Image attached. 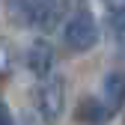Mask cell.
<instances>
[{"label":"cell","mask_w":125,"mask_h":125,"mask_svg":"<svg viewBox=\"0 0 125 125\" xmlns=\"http://www.w3.org/2000/svg\"><path fill=\"white\" fill-rule=\"evenodd\" d=\"M101 104L107 116L119 113L125 107V72H107L104 83H101Z\"/></svg>","instance_id":"obj_4"},{"label":"cell","mask_w":125,"mask_h":125,"mask_svg":"<svg viewBox=\"0 0 125 125\" xmlns=\"http://www.w3.org/2000/svg\"><path fill=\"white\" fill-rule=\"evenodd\" d=\"M36 3L39 0H9V18L15 24H33Z\"/></svg>","instance_id":"obj_6"},{"label":"cell","mask_w":125,"mask_h":125,"mask_svg":"<svg viewBox=\"0 0 125 125\" xmlns=\"http://www.w3.org/2000/svg\"><path fill=\"white\" fill-rule=\"evenodd\" d=\"M15 66V48L6 42V39H0V77H6Z\"/></svg>","instance_id":"obj_9"},{"label":"cell","mask_w":125,"mask_h":125,"mask_svg":"<svg viewBox=\"0 0 125 125\" xmlns=\"http://www.w3.org/2000/svg\"><path fill=\"white\" fill-rule=\"evenodd\" d=\"M62 42L69 51H89L98 42V21L89 9H77L62 24Z\"/></svg>","instance_id":"obj_1"},{"label":"cell","mask_w":125,"mask_h":125,"mask_svg":"<svg viewBox=\"0 0 125 125\" xmlns=\"http://www.w3.org/2000/svg\"><path fill=\"white\" fill-rule=\"evenodd\" d=\"M0 125H15V122H12V113H9V107H6L3 101H0Z\"/></svg>","instance_id":"obj_10"},{"label":"cell","mask_w":125,"mask_h":125,"mask_svg":"<svg viewBox=\"0 0 125 125\" xmlns=\"http://www.w3.org/2000/svg\"><path fill=\"white\" fill-rule=\"evenodd\" d=\"M104 24H107V30H110L116 39H125V3H113V6H107Z\"/></svg>","instance_id":"obj_7"},{"label":"cell","mask_w":125,"mask_h":125,"mask_svg":"<svg viewBox=\"0 0 125 125\" xmlns=\"http://www.w3.org/2000/svg\"><path fill=\"white\" fill-rule=\"evenodd\" d=\"M81 119H86L89 125H98V122L107 119V110H104V104L98 98H83V104H81Z\"/></svg>","instance_id":"obj_8"},{"label":"cell","mask_w":125,"mask_h":125,"mask_svg":"<svg viewBox=\"0 0 125 125\" xmlns=\"http://www.w3.org/2000/svg\"><path fill=\"white\" fill-rule=\"evenodd\" d=\"M54 45L48 39H36V42H30V48H27V69L33 72L36 77H48L51 69H54Z\"/></svg>","instance_id":"obj_5"},{"label":"cell","mask_w":125,"mask_h":125,"mask_svg":"<svg viewBox=\"0 0 125 125\" xmlns=\"http://www.w3.org/2000/svg\"><path fill=\"white\" fill-rule=\"evenodd\" d=\"M62 107H66V81L60 74H48L42 77V83L36 86V110L45 122H57L62 116Z\"/></svg>","instance_id":"obj_2"},{"label":"cell","mask_w":125,"mask_h":125,"mask_svg":"<svg viewBox=\"0 0 125 125\" xmlns=\"http://www.w3.org/2000/svg\"><path fill=\"white\" fill-rule=\"evenodd\" d=\"M69 9H72V0H39L33 12V24L45 33H54L62 27V18L69 15Z\"/></svg>","instance_id":"obj_3"}]
</instances>
